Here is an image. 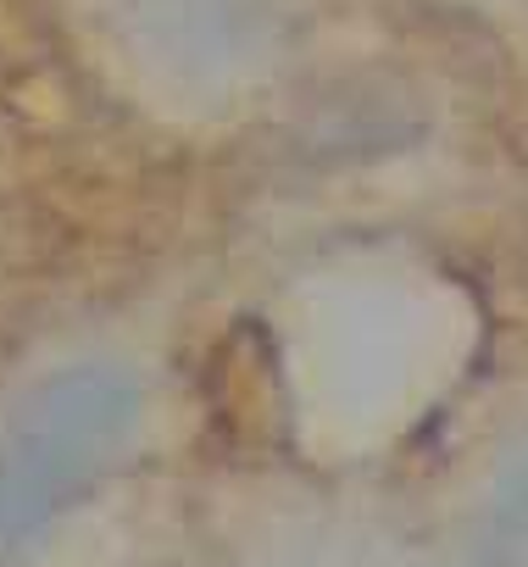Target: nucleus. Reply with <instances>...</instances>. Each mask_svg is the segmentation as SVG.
<instances>
[{
  "label": "nucleus",
  "instance_id": "1",
  "mask_svg": "<svg viewBox=\"0 0 528 567\" xmlns=\"http://www.w3.org/2000/svg\"><path fill=\"white\" fill-rule=\"evenodd\" d=\"M145 390L123 362H68L0 417V545L73 506L128 451Z\"/></svg>",
  "mask_w": 528,
  "mask_h": 567
},
{
  "label": "nucleus",
  "instance_id": "2",
  "mask_svg": "<svg viewBox=\"0 0 528 567\" xmlns=\"http://www.w3.org/2000/svg\"><path fill=\"white\" fill-rule=\"evenodd\" d=\"M139 51L184 90L222 95L268 68L284 7L279 0H128Z\"/></svg>",
  "mask_w": 528,
  "mask_h": 567
},
{
  "label": "nucleus",
  "instance_id": "3",
  "mask_svg": "<svg viewBox=\"0 0 528 567\" xmlns=\"http://www.w3.org/2000/svg\"><path fill=\"white\" fill-rule=\"evenodd\" d=\"M489 523L506 545L528 550V456L506 467V478L495 484V501H489Z\"/></svg>",
  "mask_w": 528,
  "mask_h": 567
}]
</instances>
